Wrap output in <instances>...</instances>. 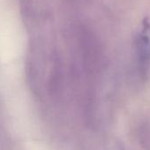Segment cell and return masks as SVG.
Wrapping results in <instances>:
<instances>
[{
  "mask_svg": "<svg viewBox=\"0 0 150 150\" xmlns=\"http://www.w3.org/2000/svg\"><path fill=\"white\" fill-rule=\"evenodd\" d=\"M138 56L142 61L150 59V20L144 18L136 38Z\"/></svg>",
  "mask_w": 150,
  "mask_h": 150,
  "instance_id": "1",
  "label": "cell"
}]
</instances>
